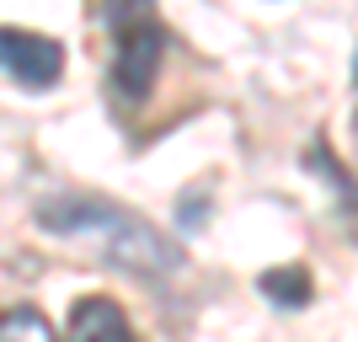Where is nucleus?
Segmentation results:
<instances>
[{"label": "nucleus", "instance_id": "obj_1", "mask_svg": "<svg viewBox=\"0 0 358 342\" xmlns=\"http://www.w3.org/2000/svg\"><path fill=\"white\" fill-rule=\"evenodd\" d=\"M38 225L43 230H54V236H102L107 246V262H118V268L129 273H171L182 262L177 246L155 230V225H145L134 214V208H118L107 204V198H48V204H38Z\"/></svg>", "mask_w": 358, "mask_h": 342}, {"label": "nucleus", "instance_id": "obj_3", "mask_svg": "<svg viewBox=\"0 0 358 342\" xmlns=\"http://www.w3.org/2000/svg\"><path fill=\"white\" fill-rule=\"evenodd\" d=\"M0 70L22 80L27 91H48L64 75V48L48 32H27V27H0Z\"/></svg>", "mask_w": 358, "mask_h": 342}, {"label": "nucleus", "instance_id": "obj_2", "mask_svg": "<svg viewBox=\"0 0 358 342\" xmlns=\"http://www.w3.org/2000/svg\"><path fill=\"white\" fill-rule=\"evenodd\" d=\"M107 22H113V43H118L107 86H113V102L123 113H134L161 75L166 27L155 22V0H107Z\"/></svg>", "mask_w": 358, "mask_h": 342}, {"label": "nucleus", "instance_id": "obj_6", "mask_svg": "<svg viewBox=\"0 0 358 342\" xmlns=\"http://www.w3.org/2000/svg\"><path fill=\"white\" fill-rule=\"evenodd\" d=\"M0 342H59V337H54V327H48L43 311L11 305V311H0Z\"/></svg>", "mask_w": 358, "mask_h": 342}, {"label": "nucleus", "instance_id": "obj_4", "mask_svg": "<svg viewBox=\"0 0 358 342\" xmlns=\"http://www.w3.org/2000/svg\"><path fill=\"white\" fill-rule=\"evenodd\" d=\"M64 342H134V327H129V315H123L107 294H86V299L70 305Z\"/></svg>", "mask_w": 358, "mask_h": 342}, {"label": "nucleus", "instance_id": "obj_5", "mask_svg": "<svg viewBox=\"0 0 358 342\" xmlns=\"http://www.w3.org/2000/svg\"><path fill=\"white\" fill-rule=\"evenodd\" d=\"M257 289H262V299H273L278 311H305L310 305V294H315V283H310V273L305 268H268L262 278H257Z\"/></svg>", "mask_w": 358, "mask_h": 342}]
</instances>
